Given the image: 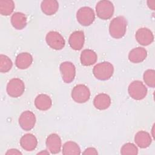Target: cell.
<instances>
[{
    "instance_id": "5b68a950",
    "label": "cell",
    "mask_w": 155,
    "mask_h": 155,
    "mask_svg": "<svg viewBox=\"0 0 155 155\" xmlns=\"http://www.w3.org/2000/svg\"><path fill=\"white\" fill-rule=\"evenodd\" d=\"M76 19L78 22L83 26L91 25L95 19L93 10L89 7H81L76 13Z\"/></svg>"
},
{
    "instance_id": "d6986e66",
    "label": "cell",
    "mask_w": 155,
    "mask_h": 155,
    "mask_svg": "<svg viewBox=\"0 0 155 155\" xmlns=\"http://www.w3.org/2000/svg\"><path fill=\"white\" fill-rule=\"evenodd\" d=\"M33 57L32 56L27 52L19 53L15 61L16 66L19 69H26L28 68L32 64Z\"/></svg>"
},
{
    "instance_id": "83f0119b",
    "label": "cell",
    "mask_w": 155,
    "mask_h": 155,
    "mask_svg": "<svg viewBox=\"0 0 155 155\" xmlns=\"http://www.w3.org/2000/svg\"><path fill=\"white\" fill-rule=\"evenodd\" d=\"M83 154H97V152L94 148L89 147L83 152Z\"/></svg>"
},
{
    "instance_id": "f546056e",
    "label": "cell",
    "mask_w": 155,
    "mask_h": 155,
    "mask_svg": "<svg viewBox=\"0 0 155 155\" xmlns=\"http://www.w3.org/2000/svg\"><path fill=\"white\" fill-rule=\"evenodd\" d=\"M148 6L152 10H154V5H155V1H147Z\"/></svg>"
},
{
    "instance_id": "7402d4cb",
    "label": "cell",
    "mask_w": 155,
    "mask_h": 155,
    "mask_svg": "<svg viewBox=\"0 0 155 155\" xmlns=\"http://www.w3.org/2000/svg\"><path fill=\"white\" fill-rule=\"evenodd\" d=\"M11 23L15 28L22 30L27 25V18L24 13L16 12L11 17Z\"/></svg>"
},
{
    "instance_id": "44dd1931",
    "label": "cell",
    "mask_w": 155,
    "mask_h": 155,
    "mask_svg": "<svg viewBox=\"0 0 155 155\" xmlns=\"http://www.w3.org/2000/svg\"><path fill=\"white\" fill-rule=\"evenodd\" d=\"M42 12L46 15H53L59 8V3L56 0H44L41 4Z\"/></svg>"
},
{
    "instance_id": "f1b7e54d",
    "label": "cell",
    "mask_w": 155,
    "mask_h": 155,
    "mask_svg": "<svg viewBox=\"0 0 155 155\" xmlns=\"http://www.w3.org/2000/svg\"><path fill=\"white\" fill-rule=\"evenodd\" d=\"M6 154H22V153L16 149H10L7 151Z\"/></svg>"
},
{
    "instance_id": "30bf717a",
    "label": "cell",
    "mask_w": 155,
    "mask_h": 155,
    "mask_svg": "<svg viewBox=\"0 0 155 155\" xmlns=\"http://www.w3.org/2000/svg\"><path fill=\"white\" fill-rule=\"evenodd\" d=\"M36 117L30 111H24L19 118V124L22 129L25 131L31 130L35 125Z\"/></svg>"
},
{
    "instance_id": "3957f363",
    "label": "cell",
    "mask_w": 155,
    "mask_h": 155,
    "mask_svg": "<svg viewBox=\"0 0 155 155\" xmlns=\"http://www.w3.org/2000/svg\"><path fill=\"white\" fill-rule=\"evenodd\" d=\"M114 8L113 3L108 0L100 1L96 5L97 16L103 20L111 18L114 13Z\"/></svg>"
},
{
    "instance_id": "4fadbf2b",
    "label": "cell",
    "mask_w": 155,
    "mask_h": 155,
    "mask_svg": "<svg viewBox=\"0 0 155 155\" xmlns=\"http://www.w3.org/2000/svg\"><path fill=\"white\" fill-rule=\"evenodd\" d=\"M46 146L48 150L51 154H57L60 152L61 148V139L55 133L50 134L46 139Z\"/></svg>"
},
{
    "instance_id": "2e32d148",
    "label": "cell",
    "mask_w": 155,
    "mask_h": 155,
    "mask_svg": "<svg viewBox=\"0 0 155 155\" xmlns=\"http://www.w3.org/2000/svg\"><path fill=\"white\" fill-rule=\"evenodd\" d=\"M136 144L141 148L148 147L151 143L152 139L150 134L145 131H138L134 136Z\"/></svg>"
},
{
    "instance_id": "8fae6325",
    "label": "cell",
    "mask_w": 155,
    "mask_h": 155,
    "mask_svg": "<svg viewBox=\"0 0 155 155\" xmlns=\"http://www.w3.org/2000/svg\"><path fill=\"white\" fill-rule=\"evenodd\" d=\"M135 38L137 42L143 46L151 44L154 41V36L152 31L145 27L140 28L137 30Z\"/></svg>"
},
{
    "instance_id": "ffe728a7",
    "label": "cell",
    "mask_w": 155,
    "mask_h": 155,
    "mask_svg": "<svg viewBox=\"0 0 155 155\" xmlns=\"http://www.w3.org/2000/svg\"><path fill=\"white\" fill-rule=\"evenodd\" d=\"M97 56L96 53L92 50H84L80 56L81 62L84 66H90L93 65L97 61Z\"/></svg>"
},
{
    "instance_id": "484cf974",
    "label": "cell",
    "mask_w": 155,
    "mask_h": 155,
    "mask_svg": "<svg viewBox=\"0 0 155 155\" xmlns=\"http://www.w3.org/2000/svg\"><path fill=\"white\" fill-rule=\"evenodd\" d=\"M143 81L150 87L154 88L155 86V71L153 69L146 70L143 76Z\"/></svg>"
},
{
    "instance_id": "7c38bea8",
    "label": "cell",
    "mask_w": 155,
    "mask_h": 155,
    "mask_svg": "<svg viewBox=\"0 0 155 155\" xmlns=\"http://www.w3.org/2000/svg\"><path fill=\"white\" fill-rule=\"evenodd\" d=\"M85 36L82 31H75L73 32L68 39L70 47L74 50H80L84 46Z\"/></svg>"
},
{
    "instance_id": "ac0fdd59",
    "label": "cell",
    "mask_w": 155,
    "mask_h": 155,
    "mask_svg": "<svg viewBox=\"0 0 155 155\" xmlns=\"http://www.w3.org/2000/svg\"><path fill=\"white\" fill-rule=\"evenodd\" d=\"M93 104L95 108L98 110H106L111 104L110 97L105 93H100L95 96L93 100Z\"/></svg>"
},
{
    "instance_id": "52a82bcc",
    "label": "cell",
    "mask_w": 155,
    "mask_h": 155,
    "mask_svg": "<svg viewBox=\"0 0 155 155\" xmlns=\"http://www.w3.org/2000/svg\"><path fill=\"white\" fill-rule=\"evenodd\" d=\"M71 97L77 103H85L90 97V90L84 84L76 85L72 90Z\"/></svg>"
},
{
    "instance_id": "9a60e30c",
    "label": "cell",
    "mask_w": 155,
    "mask_h": 155,
    "mask_svg": "<svg viewBox=\"0 0 155 155\" xmlns=\"http://www.w3.org/2000/svg\"><path fill=\"white\" fill-rule=\"evenodd\" d=\"M147 56V51L143 47H136L132 49L128 54V59L133 63H139L143 61Z\"/></svg>"
},
{
    "instance_id": "d4e9b609",
    "label": "cell",
    "mask_w": 155,
    "mask_h": 155,
    "mask_svg": "<svg viewBox=\"0 0 155 155\" xmlns=\"http://www.w3.org/2000/svg\"><path fill=\"white\" fill-rule=\"evenodd\" d=\"M13 66L11 59L4 54L0 55V71L1 73H7L10 71Z\"/></svg>"
},
{
    "instance_id": "8992f818",
    "label": "cell",
    "mask_w": 155,
    "mask_h": 155,
    "mask_svg": "<svg viewBox=\"0 0 155 155\" xmlns=\"http://www.w3.org/2000/svg\"><path fill=\"white\" fill-rule=\"evenodd\" d=\"M7 93L12 97H18L21 96L25 90L24 82L19 78H13L7 85Z\"/></svg>"
},
{
    "instance_id": "7a4b0ae2",
    "label": "cell",
    "mask_w": 155,
    "mask_h": 155,
    "mask_svg": "<svg viewBox=\"0 0 155 155\" xmlns=\"http://www.w3.org/2000/svg\"><path fill=\"white\" fill-rule=\"evenodd\" d=\"M114 67L108 62H102L96 64L93 69V73L94 77L101 81L109 79L113 74Z\"/></svg>"
},
{
    "instance_id": "603a6c76",
    "label": "cell",
    "mask_w": 155,
    "mask_h": 155,
    "mask_svg": "<svg viewBox=\"0 0 155 155\" xmlns=\"http://www.w3.org/2000/svg\"><path fill=\"white\" fill-rule=\"evenodd\" d=\"M62 154L64 155L80 154L81 149L76 142L73 141H68L63 145Z\"/></svg>"
},
{
    "instance_id": "cb8c5ba5",
    "label": "cell",
    "mask_w": 155,
    "mask_h": 155,
    "mask_svg": "<svg viewBox=\"0 0 155 155\" xmlns=\"http://www.w3.org/2000/svg\"><path fill=\"white\" fill-rule=\"evenodd\" d=\"M15 8V3L12 0L0 1V13L3 16H8Z\"/></svg>"
},
{
    "instance_id": "e0dca14e",
    "label": "cell",
    "mask_w": 155,
    "mask_h": 155,
    "mask_svg": "<svg viewBox=\"0 0 155 155\" xmlns=\"http://www.w3.org/2000/svg\"><path fill=\"white\" fill-rule=\"evenodd\" d=\"M35 105L38 110L46 111L51 108L52 101L48 95L45 94H40L36 97L35 99Z\"/></svg>"
},
{
    "instance_id": "6da1fadb",
    "label": "cell",
    "mask_w": 155,
    "mask_h": 155,
    "mask_svg": "<svg viewBox=\"0 0 155 155\" xmlns=\"http://www.w3.org/2000/svg\"><path fill=\"white\" fill-rule=\"evenodd\" d=\"M127 21L125 17L119 16L111 20L109 25V32L111 37L115 39L122 38L126 32Z\"/></svg>"
},
{
    "instance_id": "ba28073f",
    "label": "cell",
    "mask_w": 155,
    "mask_h": 155,
    "mask_svg": "<svg viewBox=\"0 0 155 155\" xmlns=\"http://www.w3.org/2000/svg\"><path fill=\"white\" fill-rule=\"evenodd\" d=\"M45 41L50 47L56 50H62L65 44L63 36L55 31H49L46 35Z\"/></svg>"
},
{
    "instance_id": "277c9868",
    "label": "cell",
    "mask_w": 155,
    "mask_h": 155,
    "mask_svg": "<svg viewBox=\"0 0 155 155\" xmlns=\"http://www.w3.org/2000/svg\"><path fill=\"white\" fill-rule=\"evenodd\" d=\"M130 96L135 100H142L147 94V88L140 81H134L131 82L128 88Z\"/></svg>"
},
{
    "instance_id": "5bb4252c",
    "label": "cell",
    "mask_w": 155,
    "mask_h": 155,
    "mask_svg": "<svg viewBox=\"0 0 155 155\" xmlns=\"http://www.w3.org/2000/svg\"><path fill=\"white\" fill-rule=\"evenodd\" d=\"M20 145L22 148L28 151L34 150L38 145L36 137L32 134L27 133L24 134L20 140Z\"/></svg>"
},
{
    "instance_id": "9c48e42d",
    "label": "cell",
    "mask_w": 155,
    "mask_h": 155,
    "mask_svg": "<svg viewBox=\"0 0 155 155\" xmlns=\"http://www.w3.org/2000/svg\"><path fill=\"white\" fill-rule=\"evenodd\" d=\"M59 69L64 82L70 83L74 80L76 76V68L72 62L65 61L61 63Z\"/></svg>"
},
{
    "instance_id": "4316f807",
    "label": "cell",
    "mask_w": 155,
    "mask_h": 155,
    "mask_svg": "<svg viewBox=\"0 0 155 155\" xmlns=\"http://www.w3.org/2000/svg\"><path fill=\"white\" fill-rule=\"evenodd\" d=\"M120 153L123 155L128 154H137L138 149L137 147L133 143H125L120 149Z\"/></svg>"
}]
</instances>
